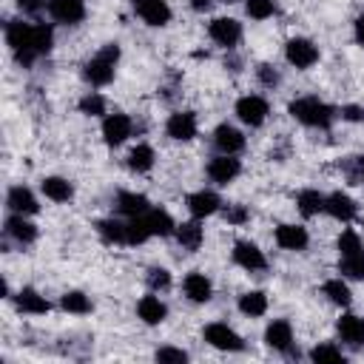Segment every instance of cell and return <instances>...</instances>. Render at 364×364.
Instances as JSON below:
<instances>
[{
	"label": "cell",
	"instance_id": "6da1fadb",
	"mask_svg": "<svg viewBox=\"0 0 364 364\" xmlns=\"http://www.w3.org/2000/svg\"><path fill=\"white\" fill-rule=\"evenodd\" d=\"M119 43H105L91 60H85L82 65V80L91 85V88H102L114 80V71H117V63H119Z\"/></svg>",
	"mask_w": 364,
	"mask_h": 364
},
{
	"label": "cell",
	"instance_id": "7a4b0ae2",
	"mask_svg": "<svg viewBox=\"0 0 364 364\" xmlns=\"http://www.w3.org/2000/svg\"><path fill=\"white\" fill-rule=\"evenodd\" d=\"M287 111H290V117L296 119V122H301V125H307V128H330L333 125V119H336V108L333 105H327L324 100H318V97H296L290 105H287Z\"/></svg>",
	"mask_w": 364,
	"mask_h": 364
},
{
	"label": "cell",
	"instance_id": "3957f363",
	"mask_svg": "<svg viewBox=\"0 0 364 364\" xmlns=\"http://www.w3.org/2000/svg\"><path fill=\"white\" fill-rule=\"evenodd\" d=\"M233 111H236L239 122H245V125H250V128L264 125L267 117H270V105H267V100L259 97V94H245V97H239Z\"/></svg>",
	"mask_w": 364,
	"mask_h": 364
},
{
	"label": "cell",
	"instance_id": "277c9868",
	"mask_svg": "<svg viewBox=\"0 0 364 364\" xmlns=\"http://www.w3.org/2000/svg\"><path fill=\"white\" fill-rule=\"evenodd\" d=\"M284 60H287L293 68L307 71V68H313V65L318 63V46H316L313 40H307V37H293V40H287V46H284Z\"/></svg>",
	"mask_w": 364,
	"mask_h": 364
},
{
	"label": "cell",
	"instance_id": "5b68a950",
	"mask_svg": "<svg viewBox=\"0 0 364 364\" xmlns=\"http://www.w3.org/2000/svg\"><path fill=\"white\" fill-rule=\"evenodd\" d=\"M208 37H210L216 46L233 51V48L239 46V40H242V23L233 20V17H213V20L208 23Z\"/></svg>",
	"mask_w": 364,
	"mask_h": 364
},
{
	"label": "cell",
	"instance_id": "8992f818",
	"mask_svg": "<svg viewBox=\"0 0 364 364\" xmlns=\"http://www.w3.org/2000/svg\"><path fill=\"white\" fill-rule=\"evenodd\" d=\"M131 6H134V14H136L145 26H151V28H162V26H168L171 17H173L168 0H131Z\"/></svg>",
	"mask_w": 364,
	"mask_h": 364
},
{
	"label": "cell",
	"instance_id": "52a82bcc",
	"mask_svg": "<svg viewBox=\"0 0 364 364\" xmlns=\"http://www.w3.org/2000/svg\"><path fill=\"white\" fill-rule=\"evenodd\" d=\"M131 134H134V119H131L128 114L114 111V114H105V117H102V139H105V145L117 148V145H122Z\"/></svg>",
	"mask_w": 364,
	"mask_h": 364
},
{
	"label": "cell",
	"instance_id": "ba28073f",
	"mask_svg": "<svg viewBox=\"0 0 364 364\" xmlns=\"http://www.w3.org/2000/svg\"><path fill=\"white\" fill-rule=\"evenodd\" d=\"M230 256H233V264H239V267L247 270V273H259V270L267 267L264 250H262L256 242H247V239H239V242L233 245Z\"/></svg>",
	"mask_w": 364,
	"mask_h": 364
},
{
	"label": "cell",
	"instance_id": "9c48e42d",
	"mask_svg": "<svg viewBox=\"0 0 364 364\" xmlns=\"http://www.w3.org/2000/svg\"><path fill=\"white\" fill-rule=\"evenodd\" d=\"M205 341H208L210 347L222 350V353H239V350L245 347L242 336H239L233 327L222 324V321H213V324L205 327Z\"/></svg>",
	"mask_w": 364,
	"mask_h": 364
},
{
	"label": "cell",
	"instance_id": "30bf717a",
	"mask_svg": "<svg viewBox=\"0 0 364 364\" xmlns=\"http://www.w3.org/2000/svg\"><path fill=\"white\" fill-rule=\"evenodd\" d=\"M199 131V122H196V114L193 111H173L168 119H165V134L173 139V142H191Z\"/></svg>",
	"mask_w": 364,
	"mask_h": 364
},
{
	"label": "cell",
	"instance_id": "8fae6325",
	"mask_svg": "<svg viewBox=\"0 0 364 364\" xmlns=\"http://www.w3.org/2000/svg\"><path fill=\"white\" fill-rule=\"evenodd\" d=\"M51 46H54V28L48 26V23H31V34H28V54H26V60L20 63V65H31L37 57H43V54H48L51 51Z\"/></svg>",
	"mask_w": 364,
	"mask_h": 364
},
{
	"label": "cell",
	"instance_id": "7c38bea8",
	"mask_svg": "<svg viewBox=\"0 0 364 364\" xmlns=\"http://www.w3.org/2000/svg\"><path fill=\"white\" fill-rule=\"evenodd\" d=\"M239 173H242V162L236 159V154H219L208 162V179L213 185H230Z\"/></svg>",
	"mask_w": 364,
	"mask_h": 364
},
{
	"label": "cell",
	"instance_id": "4fadbf2b",
	"mask_svg": "<svg viewBox=\"0 0 364 364\" xmlns=\"http://www.w3.org/2000/svg\"><path fill=\"white\" fill-rule=\"evenodd\" d=\"M185 205H188V213H191L193 219H205V216H213L216 210H222V199H219V193L210 191V188H202V191L188 193Z\"/></svg>",
	"mask_w": 364,
	"mask_h": 364
},
{
	"label": "cell",
	"instance_id": "5bb4252c",
	"mask_svg": "<svg viewBox=\"0 0 364 364\" xmlns=\"http://www.w3.org/2000/svg\"><path fill=\"white\" fill-rule=\"evenodd\" d=\"M324 213L333 216L336 222H353L358 216V205L344 191H333L324 196Z\"/></svg>",
	"mask_w": 364,
	"mask_h": 364
},
{
	"label": "cell",
	"instance_id": "9a60e30c",
	"mask_svg": "<svg viewBox=\"0 0 364 364\" xmlns=\"http://www.w3.org/2000/svg\"><path fill=\"white\" fill-rule=\"evenodd\" d=\"M273 239H276V245L282 247V250H304L307 245H310V233H307V228H301V225H293V222H284V225H279L276 228V233H273Z\"/></svg>",
	"mask_w": 364,
	"mask_h": 364
},
{
	"label": "cell",
	"instance_id": "2e32d148",
	"mask_svg": "<svg viewBox=\"0 0 364 364\" xmlns=\"http://www.w3.org/2000/svg\"><path fill=\"white\" fill-rule=\"evenodd\" d=\"M48 14L63 26H77L85 20V0H48Z\"/></svg>",
	"mask_w": 364,
	"mask_h": 364
},
{
	"label": "cell",
	"instance_id": "e0dca14e",
	"mask_svg": "<svg viewBox=\"0 0 364 364\" xmlns=\"http://www.w3.org/2000/svg\"><path fill=\"white\" fill-rule=\"evenodd\" d=\"M264 344L276 353H287L293 347V324L287 318H273L264 327Z\"/></svg>",
	"mask_w": 364,
	"mask_h": 364
},
{
	"label": "cell",
	"instance_id": "ac0fdd59",
	"mask_svg": "<svg viewBox=\"0 0 364 364\" xmlns=\"http://www.w3.org/2000/svg\"><path fill=\"white\" fill-rule=\"evenodd\" d=\"M213 148H216L219 154H239V151L245 148V134H242L236 125L222 122V125H216V131H213Z\"/></svg>",
	"mask_w": 364,
	"mask_h": 364
},
{
	"label": "cell",
	"instance_id": "d6986e66",
	"mask_svg": "<svg viewBox=\"0 0 364 364\" xmlns=\"http://www.w3.org/2000/svg\"><path fill=\"white\" fill-rule=\"evenodd\" d=\"M6 205H9L11 213H23V216H31V213L40 210L37 196H34L31 188H26V185H11L9 193H6Z\"/></svg>",
	"mask_w": 364,
	"mask_h": 364
},
{
	"label": "cell",
	"instance_id": "ffe728a7",
	"mask_svg": "<svg viewBox=\"0 0 364 364\" xmlns=\"http://www.w3.org/2000/svg\"><path fill=\"white\" fill-rule=\"evenodd\" d=\"M182 290H185L188 301H193V304H205V301H210V296H213L210 279H208L205 273H199V270H191V273L182 279Z\"/></svg>",
	"mask_w": 364,
	"mask_h": 364
},
{
	"label": "cell",
	"instance_id": "44dd1931",
	"mask_svg": "<svg viewBox=\"0 0 364 364\" xmlns=\"http://www.w3.org/2000/svg\"><path fill=\"white\" fill-rule=\"evenodd\" d=\"M136 316H139V321L142 324H162L165 321V316H168V307H165V301L156 296V293H148V296H142L139 301H136Z\"/></svg>",
	"mask_w": 364,
	"mask_h": 364
},
{
	"label": "cell",
	"instance_id": "7402d4cb",
	"mask_svg": "<svg viewBox=\"0 0 364 364\" xmlns=\"http://www.w3.org/2000/svg\"><path fill=\"white\" fill-rule=\"evenodd\" d=\"M6 236L9 239H14L17 245H31L34 239H37V225L34 222H28L23 213H11L9 219H6Z\"/></svg>",
	"mask_w": 364,
	"mask_h": 364
},
{
	"label": "cell",
	"instance_id": "603a6c76",
	"mask_svg": "<svg viewBox=\"0 0 364 364\" xmlns=\"http://www.w3.org/2000/svg\"><path fill=\"white\" fill-rule=\"evenodd\" d=\"M14 301H17V310L20 313H28V316H46L51 310V301L40 290H34V287H23L14 296Z\"/></svg>",
	"mask_w": 364,
	"mask_h": 364
},
{
	"label": "cell",
	"instance_id": "cb8c5ba5",
	"mask_svg": "<svg viewBox=\"0 0 364 364\" xmlns=\"http://www.w3.org/2000/svg\"><path fill=\"white\" fill-rule=\"evenodd\" d=\"M336 330H338V338L350 347H361L364 344V318L361 316H353V313H344L338 321H336Z\"/></svg>",
	"mask_w": 364,
	"mask_h": 364
},
{
	"label": "cell",
	"instance_id": "d4e9b609",
	"mask_svg": "<svg viewBox=\"0 0 364 364\" xmlns=\"http://www.w3.org/2000/svg\"><path fill=\"white\" fill-rule=\"evenodd\" d=\"M176 242H179V247H182V250H188V253L199 250V247H202V242H205V230H202L199 219H191V222L176 225Z\"/></svg>",
	"mask_w": 364,
	"mask_h": 364
},
{
	"label": "cell",
	"instance_id": "484cf974",
	"mask_svg": "<svg viewBox=\"0 0 364 364\" xmlns=\"http://www.w3.org/2000/svg\"><path fill=\"white\" fill-rule=\"evenodd\" d=\"M40 191L51 202H71V196H74V185L65 176H43Z\"/></svg>",
	"mask_w": 364,
	"mask_h": 364
},
{
	"label": "cell",
	"instance_id": "4316f807",
	"mask_svg": "<svg viewBox=\"0 0 364 364\" xmlns=\"http://www.w3.org/2000/svg\"><path fill=\"white\" fill-rule=\"evenodd\" d=\"M114 205H117V210L125 213V216H142V213L151 208L148 196H145V193H136V191H119Z\"/></svg>",
	"mask_w": 364,
	"mask_h": 364
},
{
	"label": "cell",
	"instance_id": "83f0119b",
	"mask_svg": "<svg viewBox=\"0 0 364 364\" xmlns=\"http://www.w3.org/2000/svg\"><path fill=\"white\" fill-rule=\"evenodd\" d=\"M236 307H239L242 316H247V318H259V316L267 313V293H264V290H247V293L239 296Z\"/></svg>",
	"mask_w": 364,
	"mask_h": 364
},
{
	"label": "cell",
	"instance_id": "f1b7e54d",
	"mask_svg": "<svg viewBox=\"0 0 364 364\" xmlns=\"http://www.w3.org/2000/svg\"><path fill=\"white\" fill-rule=\"evenodd\" d=\"M142 216H145V222H148V228H151L154 236H171V233H176V222H173V216L165 208H148Z\"/></svg>",
	"mask_w": 364,
	"mask_h": 364
},
{
	"label": "cell",
	"instance_id": "f546056e",
	"mask_svg": "<svg viewBox=\"0 0 364 364\" xmlns=\"http://www.w3.org/2000/svg\"><path fill=\"white\" fill-rule=\"evenodd\" d=\"M154 162H156V151L148 142H136L131 148V154H128V168L134 173H148L154 168Z\"/></svg>",
	"mask_w": 364,
	"mask_h": 364
},
{
	"label": "cell",
	"instance_id": "4dcf8cb0",
	"mask_svg": "<svg viewBox=\"0 0 364 364\" xmlns=\"http://www.w3.org/2000/svg\"><path fill=\"white\" fill-rule=\"evenodd\" d=\"M296 208H299L301 216L324 213V193L316 191V188H304V191H299V196H296Z\"/></svg>",
	"mask_w": 364,
	"mask_h": 364
},
{
	"label": "cell",
	"instance_id": "1f68e13d",
	"mask_svg": "<svg viewBox=\"0 0 364 364\" xmlns=\"http://www.w3.org/2000/svg\"><path fill=\"white\" fill-rule=\"evenodd\" d=\"M321 293L327 296V301H333L336 307H347L353 301V293H350V284L344 279H327L321 284Z\"/></svg>",
	"mask_w": 364,
	"mask_h": 364
},
{
	"label": "cell",
	"instance_id": "d6a6232c",
	"mask_svg": "<svg viewBox=\"0 0 364 364\" xmlns=\"http://www.w3.org/2000/svg\"><path fill=\"white\" fill-rule=\"evenodd\" d=\"M60 307H63L65 313H74V316H85V313L94 310L91 299H88L82 290H65V293L60 296Z\"/></svg>",
	"mask_w": 364,
	"mask_h": 364
},
{
	"label": "cell",
	"instance_id": "836d02e7",
	"mask_svg": "<svg viewBox=\"0 0 364 364\" xmlns=\"http://www.w3.org/2000/svg\"><path fill=\"white\" fill-rule=\"evenodd\" d=\"M97 233L105 245H125V222H119V219H100Z\"/></svg>",
	"mask_w": 364,
	"mask_h": 364
},
{
	"label": "cell",
	"instance_id": "e575fe53",
	"mask_svg": "<svg viewBox=\"0 0 364 364\" xmlns=\"http://www.w3.org/2000/svg\"><path fill=\"white\" fill-rule=\"evenodd\" d=\"M151 236L154 233H151L145 216H128V222H125V245H145Z\"/></svg>",
	"mask_w": 364,
	"mask_h": 364
},
{
	"label": "cell",
	"instance_id": "d590c367",
	"mask_svg": "<svg viewBox=\"0 0 364 364\" xmlns=\"http://www.w3.org/2000/svg\"><path fill=\"white\" fill-rule=\"evenodd\" d=\"M77 108H80V114H85V117H102V114H108V102H105V97L97 94V91L82 94L80 102H77Z\"/></svg>",
	"mask_w": 364,
	"mask_h": 364
},
{
	"label": "cell",
	"instance_id": "8d00e7d4",
	"mask_svg": "<svg viewBox=\"0 0 364 364\" xmlns=\"http://www.w3.org/2000/svg\"><path fill=\"white\" fill-rule=\"evenodd\" d=\"M338 270L347 276V279H364V250L361 253H353V256H341L338 262Z\"/></svg>",
	"mask_w": 364,
	"mask_h": 364
},
{
	"label": "cell",
	"instance_id": "74e56055",
	"mask_svg": "<svg viewBox=\"0 0 364 364\" xmlns=\"http://www.w3.org/2000/svg\"><path fill=\"white\" fill-rule=\"evenodd\" d=\"M336 247H338V253L341 256H353V253H361L364 250V242H361V236L355 233V230H341V236H338V242H336Z\"/></svg>",
	"mask_w": 364,
	"mask_h": 364
},
{
	"label": "cell",
	"instance_id": "f35d334b",
	"mask_svg": "<svg viewBox=\"0 0 364 364\" xmlns=\"http://www.w3.org/2000/svg\"><path fill=\"white\" fill-rule=\"evenodd\" d=\"M245 11L250 20H267L276 14V0H245Z\"/></svg>",
	"mask_w": 364,
	"mask_h": 364
},
{
	"label": "cell",
	"instance_id": "ab89813d",
	"mask_svg": "<svg viewBox=\"0 0 364 364\" xmlns=\"http://www.w3.org/2000/svg\"><path fill=\"white\" fill-rule=\"evenodd\" d=\"M145 282H148V287H151L154 293H156V290H168V287H171V270H168V267H148Z\"/></svg>",
	"mask_w": 364,
	"mask_h": 364
},
{
	"label": "cell",
	"instance_id": "60d3db41",
	"mask_svg": "<svg viewBox=\"0 0 364 364\" xmlns=\"http://www.w3.org/2000/svg\"><path fill=\"white\" fill-rule=\"evenodd\" d=\"M310 358H313V361H344V353H341V347L324 341V344H316V347L310 350Z\"/></svg>",
	"mask_w": 364,
	"mask_h": 364
},
{
	"label": "cell",
	"instance_id": "b9f144b4",
	"mask_svg": "<svg viewBox=\"0 0 364 364\" xmlns=\"http://www.w3.org/2000/svg\"><path fill=\"white\" fill-rule=\"evenodd\" d=\"M222 213H225V222H228V225H245V222L250 219V210H247L245 205H239V202L222 205Z\"/></svg>",
	"mask_w": 364,
	"mask_h": 364
},
{
	"label": "cell",
	"instance_id": "7bdbcfd3",
	"mask_svg": "<svg viewBox=\"0 0 364 364\" xmlns=\"http://www.w3.org/2000/svg\"><path fill=\"white\" fill-rule=\"evenodd\" d=\"M256 80H259L264 88H276V85L282 82V74L276 71V65H267V63H262V65L256 68Z\"/></svg>",
	"mask_w": 364,
	"mask_h": 364
},
{
	"label": "cell",
	"instance_id": "ee69618b",
	"mask_svg": "<svg viewBox=\"0 0 364 364\" xmlns=\"http://www.w3.org/2000/svg\"><path fill=\"white\" fill-rule=\"evenodd\" d=\"M154 358L156 361H176V364H182V361H188V353L182 347H159L154 353Z\"/></svg>",
	"mask_w": 364,
	"mask_h": 364
},
{
	"label": "cell",
	"instance_id": "f6af8a7d",
	"mask_svg": "<svg viewBox=\"0 0 364 364\" xmlns=\"http://www.w3.org/2000/svg\"><path fill=\"white\" fill-rule=\"evenodd\" d=\"M338 114H341V119H347V122H364V108H361V105H353V102H350V105H341Z\"/></svg>",
	"mask_w": 364,
	"mask_h": 364
},
{
	"label": "cell",
	"instance_id": "bcb514c9",
	"mask_svg": "<svg viewBox=\"0 0 364 364\" xmlns=\"http://www.w3.org/2000/svg\"><path fill=\"white\" fill-rule=\"evenodd\" d=\"M43 6H48L46 0H17V9L23 11V14H37Z\"/></svg>",
	"mask_w": 364,
	"mask_h": 364
},
{
	"label": "cell",
	"instance_id": "7dc6e473",
	"mask_svg": "<svg viewBox=\"0 0 364 364\" xmlns=\"http://www.w3.org/2000/svg\"><path fill=\"white\" fill-rule=\"evenodd\" d=\"M353 34H355V43L364 46V14L355 17V23H353Z\"/></svg>",
	"mask_w": 364,
	"mask_h": 364
},
{
	"label": "cell",
	"instance_id": "c3c4849f",
	"mask_svg": "<svg viewBox=\"0 0 364 364\" xmlns=\"http://www.w3.org/2000/svg\"><path fill=\"white\" fill-rule=\"evenodd\" d=\"M188 3H191L193 11H208V9L213 6V0H188Z\"/></svg>",
	"mask_w": 364,
	"mask_h": 364
},
{
	"label": "cell",
	"instance_id": "681fc988",
	"mask_svg": "<svg viewBox=\"0 0 364 364\" xmlns=\"http://www.w3.org/2000/svg\"><path fill=\"white\" fill-rule=\"evenodd\" d=\"M219 3H239V0H219Z\"/></svg>",
	"mask_w": 364,
	"mask_h": 364
}]
</instances>
